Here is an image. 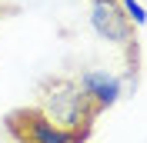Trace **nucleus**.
<instances>
[{
    "instance_id": "f257e3e1",
    "label": "nucleus",
    "mask_w": 147,
    "mask_h": 143,
    "mask_svg": "<svg viewBox=\"0 0 147 143\" xmlns=\"http://www.w3.org/2000/svg\"><path fill=\"white\" fill-rule=\"evenodd\" d=\"M37 110L47 120H54L57 126L77 133L80 140H87V133L94 130V120L100 116L97 103L84 93L80 80H74V77H50V80H44L40 90H37Z\"/></svg>"
},
{
    "instance_id": "f03ea898",
    "label": "nucleus",
    "mask_w": 147,
    "mask_h": 143,
    "mask_svg": "<svg viewBox=\"0 0 147 143\" xmlns=\"http://www.w3.org/2000/svg\"><path fill=\"white\" fill-rule=\"evenodd\" d=\"M3 126H7V133L13 136V143H84L77 133L57 126L54 120H47V116L37 110V103L7 113Z\"/></svg>"
},
{
    "instance_id": "7ed1b4c3",
    "label": "nucleus",
    "mask_w": 147,
    "mask_h": 143,
    "mask_svg": "<svg viewBox=\"0 0 147 143\" xmlns=\"http://www.w3.org/2000/svg\"><path fill=\"white\" fill-rule=\"evenodd\" d=\"M90 27L100 40L114 47L130 50V43H134V23L127 20L120 0H90Z\"/></svg>"
},
{
    "instance_id": "20e7f679",
    "label": "nucleus",
    "mask_w": 147,
    "mask_h": 143,
    "mask_svg": "<svg viewBox=\"0 0 147 143\" xmlns=\"http://www.w3.org/2000/svg\"><path fill=\"white\" fill-rule=\"evenodd\" d=\"M80 87H84V93L97 103V110H107V107H114L120 100V93H124V83H120V77H114V73H107V70H84L80 77Z\"/></svg>"
},
{
    "instance_id": "39448f33",
    "label": "nucleus",
    "mask_w": 147,
    "mask_h": 143,
    "mask_svg": "<svg viewBox=\"0 0 147 143\" xmlns=\"http://www.w3.org/2000/svg\"><path fill=\"white\" fill-rule=\"evenodd\" d=\"M120 7H124V13H127V20L134 27H144L147 23V10H144L140 0H120Z\"/></svg>"
}]
</instances>
